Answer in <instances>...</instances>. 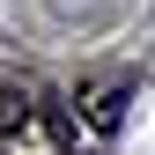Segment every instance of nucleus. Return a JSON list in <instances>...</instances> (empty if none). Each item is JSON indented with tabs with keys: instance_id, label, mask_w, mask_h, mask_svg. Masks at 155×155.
<instances>
[{
	"instance_id": "f257e3e1",
	"label": "nucleus",
	"mask_w": 155,
	"mask_h": 155,
	"mask_svg": "<svg viewBox=\"0 0 155 155\" xmlns=\"http://www.w3.org/2000/svg\"><path fill=\"white\" fill-rule=\"evenodd\" d=\"M126 104H133L126 81H89V89H81V126H89V133H118V126H126Z\"/></svg>"
},
{
	"instance_id": "f03ea898",
	"label": "nucleus",
	"mask_w": 155,
	"mask_h": 155,
	"mask_svg": "<svg viewBox=\"0 0 155 155\" xmlns=\"http://www.w3.org/2000/svg\"><path fill=\"white\" fill-rule=\"evenodd\" d=\"M22 126H30V96L0 89V133H22Z\"/></svg>"
}]
</instances>
